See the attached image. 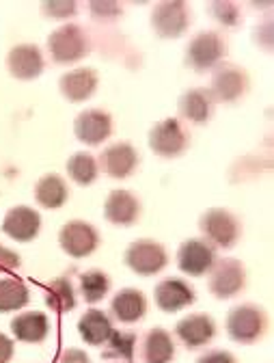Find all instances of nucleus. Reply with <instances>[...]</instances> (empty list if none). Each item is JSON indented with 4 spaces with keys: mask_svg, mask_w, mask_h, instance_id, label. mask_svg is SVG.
Listing matches in <instances>:
<instances>
[{
    "mask_svg": "<svg viewBox=\"0 0 274 363\" xmlns=\"http://www.w3.org/2000/svg\"><path fill=\"white\" fill-rule=\"evenodd\" d=\"M227 335L238 344H253L261 340L268 331V313L263 307L244 303L229 311L224 320Z\"/></svg>",
    "mask_w": 274,
    "mask_h": 363,
    "instance_id": "f257e3e1",
    "label": "nucleus"
},
{
    "mask_svg": "<svg viewBox=\"0 0 274 363\" xmlns=\"http://www.w3.org/2000/svg\"><path fill=\"white\" fill-rule=\"evenodd\" d=\"M199 230L203 240H207L214 249H232L240 240V223L224 208L207 210L199 220Z\"/></svg>",
    "mask_w": 274,
    "mask_h": 363,
    "instance_id": "f03ea898",
    "label": "nucleus"
},
{
    "mask_svg": "<svg viewBox=\"0 0 274 363\" xmlns=\"http://www.w3.org/2000/svg\"><path fill=\"white\" fill-rule=\"evenodd\" d=\"M125 266L141 277H154L169 264V253L158 240H134L123 253Z\"/></svg>",
    "mask_w": 274,
    "mask_h": 363,
    "instance_id": "7ed1b4c3",
    "label": "nucleus"
},
{
    "mask_svg": "<svg viewBox=\"0 0 274 363\" xmlns=\"http://www.w3.org/2000/svg\"><path fill=\"white\" fill-rule=\"evenodd\" d=\"M48 52L55 63L67 65L76 63L86 57L89 39L82 26L78 24H63L48 37Z\"/></svg>",
    "mask_w": 274,
    "mask_h": 363,
    "instance_id": "20e7f679",
    "label": "nucleus"
},
{
    "mask_svg": "<svg viewBox=\"0 0 274 363\" xmlns=\"http://www.w3.org/2000/svg\"><path fill=\"white\" fill-rule=\"evenodd\" d=\"M210 292L224 301L234 298L246 288V268L240 259L227 257V259H216V264L210 270Z\"/></svg>",
    "mask_w": 274,
    "mask_h": 363,
    "instance_id": "39448f33",
    "label": "nucleus"
},
{
    "mask_svg": "<svg viewBox=\"0 0 274 363\" xmlns=\"http://www.w3.org/2000/svg\"><path fill=\"white\" fill-rule=\"evenodd\" d=\"M227 52V43L216 30H203L195 35L186 48V63L197 72L214 69Z\"/></svg>",
    "mask_w": 274,
    "mask_h": 363,
    "instance_id": "423d86ee",
    "label": "nucleus"
},
{
    "mask_svg": "<svg viewBox=\"0 0 274 363\" xmlns=\"http://www.w3.org/2000/svg\"><path fill=\"white\" fill-rule=\"evenodd\" d=\"M59 245L69 257L82 259L100 247V234L86 220H67L59 234Z\"/></svg>",
    "mask_w": 274,
    "mask_h": 363,
    "instance_id": "0eeeda50",
    "label": "nucleus"
},
{
    "mask_svg": "<svg viewBox=\"0 0 274 363\" xmlns=\"http://www.w3.org/2000/svg\"><path fill=\"white\" fill-rule=\"evenodd\" d=\"M190 24V11L188 5L181 0H166L158 3L152 11V26L162 39H175L186 33Z\"/></svg>",
    "mask_w": 274,
    "mask_h": 363,
    "instance_id": "6e6552de",
    "label": "nucleus"
},
{
    "mask_svg": "<svg viewBox=\"0 0 274 363\" xmlns=\"http://www.w3.org/2000/svg\"><path fill=\"white\" fill-rule=\"evenodd\" d=\"M216 249L203 238H188L177 251V266L190 277H203L216 264Z\"/></svg>",
    "mask_w": 274,
    "mask_h": 363,
    "instance_id": "1a4fd4ad",
    "label": "nucleus"
},
{
    "mask_svg": "<svg viewBox=\"0 0 274 363\" xmlns=\"http://www.w3.org/2000/svg\"><path fill=\"white\" fill-rule=\"evenodd\" d=\"M214 100L220 102H236L249 91V76L242 67L232 63H220L214 67L212 86L207 89Z\"/></svg>",
    "mask_w": 274,
    "mask_h": 363,
    "instance_id": "9d476101",
    "label": "nucleus"
},
{
    "mask_svg": "<svg viewBox=\"0 0 274 363\" xmlns=\"http://www.w3.org/2000/svg\"><path fill=\"white\" fill-rule=\"evenodd\" d=\"M188 145V134L175 117L156 123L149 132V147L162 158H175Z\"/></svg>",
    "mask_w": 274,
    "mask_h": 363,
    "instance_id": "9b49d317",
    "label": "nucleus"
},
{
    "mask_svg": "<svg viewBox=\"0 0 274 363\" xmlns=\"http://www.w3.org/2000/svg\"><path fill=\"white\" fill-rule=\"evenodd\" d=\"M154 301L158 309H162L164 313H175L179 309L193 305L197 301V292L186 279L169 277V279H162L154 288Z\"/></svg>",
    "mask_w": 274,
    "mask_h": 363,
    "instance_id": "f8f14e48",
    "label": "nucleus"
},
{
    "mask_svg": "<svg viewBox=\"0 0 274 363\" xmlns=\"http://www.w3.org/2000/svg\"><path fill=\"white\" fill-rule=\"evenodd\" d=\"M74 132L76 139L82 141L84 145H100L113 132V117L100 108L82 111L74 121Z\"/></svg>",
    "mask_w": 274,
    "mask_h": 363,
    "instance_id": "ddd939ff",
    "label": "nucleus"
},
{
    "mask_svg": "<svg viewBox=\"0 0 274 363\" xmlns=\"http://www.w3.org/2000/svg\"><path fill=\"white\" fill-rule=\"evenodd\" d=\"M3 232L16 242H30L41 232V216L35 208L16 206L3 218Z\"/></svg>",
    "mask_w": 274,
    "mask_h": 363,
    "instance_id": "4468645a",
    "label": "nucleus"
},
{
    "mask_svg": "<svg viewBox=\"0 0 274 363\" xmlns=\"http://www.w3.org/2000/svg\"><path fill=\"white\" fill-rule=\"evenodd\" d=\"M175 335L188 348L207 346L216 337V320L207 313H190L175 325Z\"/></svg>",
    "mask_w": 274,
    "mask_h": 363,
    "instance_id": "2eb2a0df",
    "label": "nucleus"
},
{
    "mask_svg": "<svg viewBox=\"0 0 274 363\" xmlns=\"http://www.w3.org/2000/svg\"><path fill=\"white\" fill-rule=\"evenodd\" d=\"M104 216L108 223L119 227H130L141 216V201L130 191L117 189L104 201Z\"/></svg>",
    "mask_w": 274,
    "mask_h": 363,
    "instance_id": "dca6fc26",
    "label": "nucleus"
},
{
    "mask_svg": "<svg viewBox=\"0 0 274 363\" xmlns=\"http://www.w3.org/2000/svg\"><path fill=\"white\" fill-rule=\"evenodd\" d=\"M139 164V154L130 143H113L100 154V167L113 179H123L134 173Z\"/></svg>",
    "mask_w": 274,
    "mask_h": 363,
    "instance_id": "f3484780",
    "label": "nucleus"
},
{
    "mask_svg": "<svg viewBox=\"0 0 274 363\" xmlns=\"http://www.w3.org/2000/svg\"><path fill=\"white\" fill-rule=\"evenodd\" d=\"M7 67L11 76L20 80H33L43 72V55L35 43L13 45L7 57Z\"/></svg>",
    "mask_w": 274,
    "mask_h": 363,
    "instance_id": "a211bd4d",
    "label": "nucleus"
},
{
    "mask_svg": "<svg viewBox=\"0 0 274 363\" xmlns=\"http://www.w3.org/2000/svg\"><path fill=\"white\" fill-rule=\"evenodd\" d=\"M110 311L123 325H134L145 318L147 313V298L141 290L136 288H123L119 290L110 301Z\"/></svg>",
    "mask_w": 274,
    "mask_h": 363,
    "instance_id": "6ab92c4d",
    "label": "nucleus"
},
{
    "mask_svg": "<svg viewBox=\"0 0 274 363\" xmlns=\"http://www.w3.org/2000/svg\"><path fill=\"white\" fill-rule=\"evenodd\" d=\"M113 331H115L113 318L102 309H89L78 320L80 340L89 346H104L108 337L113 335Z\"/></svg>",
    "mask_w": 274,
    "mask_h": 363,
    "instance_id": "aec40b11",
    "label": "nucleus"
},
{
    "mask_svg": "<svg viewBox=\"0 0 274 363\" xmlns=\"http://www.w3.org/2000/svg\"><path fill=\"white\" fill-rule=\"evenodd\" d=\"M11 333L18 342L39 344L50 333V318L43 311H24L11 320Z\"/></svg>",
    "mask_w": 274,
    "mask_h": 363,
    "instance_id": "412c9836",
    "label": "nucleus"
},
{
    "mask_svg": "<svg viewBox=\"0 0 274 363\" xmlns=\"http://www.w3.org/2000/svg\"><path fill=\"white\" fill-rule=\"evenodd\" d=\"M61 94L72 102H84L96 94L98 89V72L91 67H78L74 72L63 74L61 82Z\"/></svg>",
    "mask_w": 274,
    "mask_h": 363,
    "instance_id": "4be33fe9",
    "label": "nucleus"
},
{
    "mask_svg": "<svg viewBox=\"0 0 274 363\" xmlns=\"http://www.w3.org/2000/svg\"><path fill=\"white\" fill-rule=\"evenodd\" d=\"M179 113L190 123L203 125L214 113V98L207 89H190L179 98Z\"/></svg>",
    "mask_w": 274,
    "mask_h": 363,
    "instance_id": "5701e85b",
    "label": "nucleus"
},
{
    "mask_svg": "<svg viewBox=\"0 0 274 363\" xmlns=\"http://www.w3.org/2000/svg\"><path fill=\"white\" fill-rule=\"evenodd\" d=\"M175 359V340L162 329L154 327L143 337V361L145 363H171Z\"/></svg>",
    "mask_w": 274,
    "mask_h": 363,
    "instance_id": "b1692460",
    "label": "nucleus"
},
{
    "mask_svg": "<svg viewBox=\"0 0 274 363\" xmlns=\"http://www.w3.org/2000/svg\"><path fill=\"white\" fill-rule=\"evenodd\" d=\"M35 199L45 210L63 208L65 201L69 199V191H67L65 179L61 175H55V173L43 175L35 184Z\"/></svg>",
    "mask_w": 274,
    "mask_h": 363,
    "instance_id": "393cba45",
    "label": "nucleus"
},
{
    "mask_svg": "<svg viewBox=\"0 0 274 363\" xmlns=\"http://www.w3.org/2000/svg\"><path fill=\"white\" fill-rule=\"evenodd\" d=\"M30 301L28 286L18 277H5L0 279V313L20 311Z\"/></svg>",
    "mask_w": 274,
    "mask_h": 363,
    "instance_id": "a878e982",
    "label": "nucleus"
},
{
    "mask_svg": "<svg viewBox=\"0 0 274 363\" xmlns=\"http://www.w3.org/2000/svg\"><path fill=\"white\" fill-rule=\"evenodd\" d=\"M80 294L89 305H96L100 301L106 298V294L110 292V277L106 275L104 270L98 268H91L84 270L80 275Z\"/></svg>",
    "mask_w": 274,
    "mask_h": 363,
    "instance_id": "bb28decb",
    "label": "nucleus"
},
{
    "mask_svg": "<svg viewBox=\"0 0 274 363\" xmlns=\"http://www.w3.org/2000/svg\"><path fill=\"white\" fill-rule=\"evenodd\" d=\"M78 298H76V288L67 277H59L55 279L48 290H45V305L50 309H55L57 313H69L76 307Z\"/></svg>",
    "mask_w": 274,
    "mask_h": 363,
    "instance_id": "cd10ccee",
    "label": "nucleus"
},
{
    "mask_svg": "<svg viewBox=\"0 0 274 363\" xmlns=\"http://www.w3.org/2000/svg\"><path fill=\"white\" fill-rule=\"evenodd\" d=\"M98 160L89 152H78L67 160V175L80 186H89L98 179Z\"/></svg>",
    "mask_w": 274,
    "mask_h": 363,
    "instance_id": "c85d7f7f",
    "label": "nucleus"
},
{
    "mask_svg": "<svg viewBox=\"0 0 274 363\" xmlns=\"http://www.w3.org/2000/svg\"><path fill=\"white\" fill-rule=\"evenodd\" d=\"M106 348L102 350L104 359H117L130 363L136 352V335L130 331H113L108 342L104 344Z\"/></svg>",
    "mask_w": 274,
    "mask_h": 363,
    "instance_id": "c756f323",
    "label": "nucleus"
},
{
    "mask_svg": "<svg viewBox=\"0 0 274 363\" xmlns=\"http://www.w3.org/2000/svg\"><path fill=\"white\" fill-rule=\"evenodd\" d=\"M210 13L222 24V26H238L240 24V7L229 0H218L210 5Z\"/></svg>",
    "mask_w": 274,
    "mask_h": 363,
    "instance_id": "7c9ffc66",
    "label": "nucleus"
},
{
    "mask_svg": "<svg viewBox=\"0 0 274 363\" xmlns=\"http://www.w3.org/2000/svg\"><path fill=\"white\" fill-rule=\"evenodd\" d=\"M78 5L74 0H45L41 5V11L48 16V18H55V20H65V18H72L76 13Z\"/></svg>",
    "mask_w": 274,
    "mask_h": 363,
    "instance_id": "2f4dec72",
    "label": "nucleus"
},
{
    "mask_svg": "<svg viewBox=\"0 0 274 363\" xmlns=\"http://www.w3.org/2000/svg\"><path fill=\"white\" fill-rule=\"evenodd\" d=\"M89 11L93 13L96 20H115L121 13V5L113 3V0H93V3H89Z\"/></svg>",
    "mask_w": 274,
    "mask_h": 363,
    "instance_id": "473e14b6",
    "label": "nucleus"
},
{
    "mask_svg": "<svg viewBox=\"0 0 274 363\" xmlns=\"http://www.w3.org/2000/svg\"><path fill=\"white\" fill-rule=\"evenodd\" d=\"M20 264H22V259H20V255H18L13 249H9V247H5V245H0V275L18 270Z\"/></svg>",
    "mask_w": 274,
    "mask_h": 363,
    "instance_id": "72a5a7b5",
    "label": "nucleus"
},
{
    "mask_svg": "<svg viewBox=\"0 0 274 363\" xmlns=\"http://www.w3.org/2000/svg\"><path fill=\"white\" fill-rule=\"evenodd\" d=\"M197 363H238V359L229 350H210L201 354Z\"/></svg>",
    "mask_w": 274,
    "mask_h": 363,
    "instance_id": "f704fd0d",
    "label": "nucleus"
},
{
    "mask_svg": "<svg viewBox=\"0 0 274 363\" xmlns=\"http://www.w3.org/2000/svg\"><path fill=\"white\" fill-rule=\"evenodd\" d=\"M59 363H91V359H89V354H86L84 350H80V348H67V350H63Z\"/></svg>",
    "mask_w": 274,
    "mask_h": 363,
    "instance_id": "c9c22d12",
    "label": "nucleus"
},
{
    "mask_svg": "<svg viewBox=\"0 0 274 363\" xmlns=\"http://www.w3.org/2000/svg\"><path fill=\"white\" fill-rule=\"evenodd\" d=\"M13 352H16L13 340L5 333H0V363H9L13 359Z\"/></svg>",
    "mask_w": 274,
    "mask_h": 363,
    "instance_id": "e433bc0d",
    "label": "nucleus"
}]
</instances>
